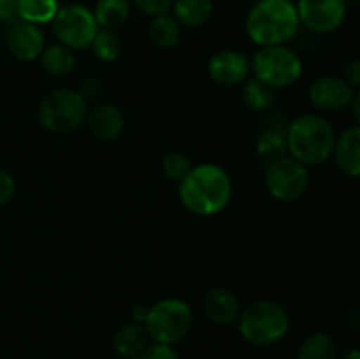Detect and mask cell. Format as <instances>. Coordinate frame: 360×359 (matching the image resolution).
<instances>
[{"instance_id": "6da1fadb", "label": "cell", "mask_w": 360, "mask_h": 359, "mask_svg": "<svg viewBox=\"0 0 360 359\" xmlns=\"http://www.w3.org/2000/svg\"><path fill=\"white\" fill-rule=\"evenodd\" d=\"M232 182L221 165L213 162L193 165L192 171L179 182V199L193 215L213 217L221 213L231 203Z\"/></svg>"}, {"instance_id": "7a4b0ae2", "label": "cell", "mask_w": 360, "mask_h": 359, "mask_svg": "<svg viewBox=\"0 0 360 359\" xmlns=\"http://www.w3.org/2000/svg\"><path fill=\"white\" fill-rule=\"evenodd\" d=\"M299 27L297 7L292 0H257L246 16V34L260 48L285 46Z\"/></svg>"}, {"instance_id": "3957f363", "label": "cell", "mask_w": 360, "mask_h": 359, "mask_svg": "<svg viewBox=\"0 0 360 359\" xmlns=\"http://www.w3.org/2000/svg\"><path fill=\"white\" fill-rule=\"evenodd\" d=\"M336 130L333 123L320 115H301L288 122V155L304 164L320 165L333 157Z\"/></svg>"}, {"instance_id": "277c9868", "label": "cell", "mask_w": 360, "mask_h": 359, "mask_svg": "<svg viewBox=\"0 0 360 359\" xmlns=\"http://www.w3.org/2000/svg\"><path fill=\"white\" fill-rule=\"evenodd\" d=\"M238 326L241 336L250 345L267 347L287 336L290 329V317L280 303L260 299L239 313Z\"/></svg>"}, {"instance_id": "5b68a950", "label": "cell", "mask_w": 360, "mask_h": 359, "mask_svg": "<svg viewBox=\"0 0 360 359\" xmlns=\"http://www.w3.org/2000/svg\"><path fill=\"white\" fill-rule=\"evenodd\" d=\"M144 327L157 344L174 345L188 334L193 324V312L183 299H160L148 308Z\"/></svg>"}, {"instance_id": "8992f818", "label": "cell", "mask_w": 360, "mask_h": 359, "mask_svg": "<svg viewBox=\"0 0 360 359\" xmlns=\"http://www.w3.org/2000/svg\"><path fill=\"white\" fill-rule=\"evenodd\" d=\"M88 102L79 90L58 88L42 99L39 122L51 134H69L86 120Z\"/></svg>"}, {"instance_id": "52a82bcc", "label": "cell", "mask_w": 360, "mask_h": 359, "mask_svg": "<svg viewBox=\"0 0 360 359\" xmlns=\"http://www.w3.org/2000/svg\"><path fill=\"white\" fill-rule=\"evenodd\" d=\"M250 63H252L253 77L274 90L292 87L302 76L301 56L287 46L260 48Z\"/></svg>"}, {"instance_id": "ba28073f", "label": "cell", "mask_w": 360, "mask_h": 359, "mask_svg": "<svg viewBox=\"0 0 360 359\" xmlns=\"http://www.w3.org/2000/svg\"><path fill=\"white\" fill-rule=\"evenodd\" d=\"M53 23V32L60 44L74 49L90 48L95 35L101 30L94 11L83 4H67L60 7Z\"/></svg>"}, {"instance_id": "9c48e42d", "label": "cell", "mask_w": 360, "mask_h": 359, "mask_svg": "<svg viewBox=\"0 0 360 359\" xmlns=\"http://www.w3.org/2000/svg\"><path fill=\"white\" fill-rule=\"evenodd\" d=\"M266 189L273 199L290 203L306 194L309 185V172L304 164L290 155L269 162L266 168Z\"/></svg>"}, {"instance_id": "30bf717a", "label": "cell", "mask_w": 360, "mask_h": 359, "mask_svg": "<svg viewBox=\"0 0 360 359\" xmlns=\"http://www.w3.org/2000/svg\"><path fill=\"white\" fill-rule=\"evenodd\" d=\"M299 21L316 34H330L347 20L348 6L343 0H297Z\"/></svg>"}, {"instance_id": "8fae6325", "label": "cell", "mask_w": 360, "mask_h": 359, "mask_svg": "<svg viewBox=\"0 0 360 359\" xmlns=\"http://www.w3.org/2000/svg\"><path fill=\"white\" fill-rule=\"evenodd\" d=\"M354 88L340 76H320L309 84V102L316 109L326 113H336L348 108L354 99Z\"/></svg>"}, {"instance_id": "7c38bea8", "label": "cell", "mask_w": 360, "mask_h": 359, "mask_svg": "<svg viewBox=\"0 0 360 359\" xmlns=\"http://www.w3.org/2000/svg\"><path fill=\"white\" fill-rule=\"evenodd\" d=\"M252 63L245 53L238 49H221L210 58L207 73L214 83L221 87H236L248 80Z\"/></svg>"}, {"instance_id": "4fadbf2b", "label": "cell", "mask_w": 360, "mask_h": 359, "mask_svg": "<svg viewBox=\"0 0 360 359\" xmlns=\"http://www.w3.org/2000/svg\"><path fill=\"white\" fill-rule=\"evenodd\" d=\"M6 42L11 55L21 62H32V60L41 58L46 48V37L41 27L23 20H18L16 23L9 25Z\"/></svg>"}, {"instance_id": "5bb4252c", "label": "cell", "mask_w": 360, "mask_h": 359, "mask_svg": "<svg viewBox=\"0 0 360 359\" xmlns=\"http://www.w3.org/2000/svg\"><path fill=\"white\" fill-rule=\"evenodd\" d=\"M84 122L91 136L98 141H115L125 130V116L112 104H97L88 109Z\"/></svg>"}, {"instance_id": "9a60e30c", "label": "cell", "mask_w": 360, "mask_h": 359, "mask_svg": "<svg viewBox=\"0 0 360 359\" xmlns=\"http://www.w3.org/2000/svg\"><path fill=\"white\" fill-rule=\"evenodd\" d=\"M287 127L288 122L283 115L269 116L257 137V153L269 162L288 155Z\"/></svg>"}, {"instance_id": "2e32d148", "label": "cell", "mask_w": 360, "mask_h": 359, "mask_svg": "<svg viewBox=\"0 0 360 359\" xmlns=\"http://www.w3.org/2000/svg\"><path fill=\"white\" fill-rule=\"evenodd\" d=\"M333 158L341 172L360 178V125L350 127L336 136Z\"/></svg>"}, {"instance_id": "e0dca14e", "label": "cell", "mask_w": 360, "mask_h": 359, "mask_svg": "<svg viewBox=\"0 0 360 359\" xmlns=\"http://www.w3.org/2000/svg\"><path fill=\"white\" fill-rule=\"evenodd\" d=\"M204 312L211 322L218 326H231L239 319L241 306L234 292L225 287H214L204 298Z\"/></svg>"}, {"instance_id": "ac0fdd59", "label": "cell", "mask_w": 360, "mask_h": 359, "mask_svg": "<svg viewBox=\"0 0 360 359\" xmlns=\"http://www.w3.org/2000/svg\"><path fill=\"white\" fill-rule=\"evenodd\" d=\"M150 334L141 322H129L120 327L112 336V345L120 355L127 359H139L144 348L150 345Z\"/></svg>"}, {"instance_id": "d6986e66", "label": "cell", "mask_w": 360, "mask_h": 359, "mask_svg": "<svg viewBox=\"0 0 360 359\" xmlns=\"http://www.w3.org/2000/svg\"><path fill=\"white\" fill-rule=\"evenodd\" d=\"M171 11L181 27L199 28L211 20L214 4L213 0H174Z\"/></svg>"}, {"instance_id": "ffe728a7", "label": "cell", "mask_w": 360, "mask_h": 359, "mask_svg": "<svg viewBox=\"0 0 360 359\" xmlns=\"http://www.w3.org/2000/svg\"><path fill=\"white\" fill-rule=\"evenodd\" d=\"M130 11V0H97L94 14L98 27L116 32L129 21Z\"/></svg>"}, {"instance_id": "44dd1931", "label": "cell", "mask_w": 360, "mask_h": 359, "mask_svg": "<svg viewBox=\"0 0 360 359\" xmlns=\"http://www.w3.org/2000/svg\"><path fill=\"white\" fill-rule=\"evenodd\" d=\"M150 39L160 49L176 48L181 41V25L171 13L158 14L150 23Z\"/></svg>"}, {"instance_id": "7402d4cb", "label": "cell", "mask_w": 360, "mask_h": 359, "mask_svg": "<svg viewBox=\"0 0 360 359\" xmlns=\"http://www.w3.org/2000/svg\"><path fill=\"white\" fill-rule=\"evenodd\" d=\"M41 63L48 74L63 77L72 73L76 67V55L70 48L56 42V44L46 46L41 55Z\"/></svg>"}, {"instance_id": "603a6c76", "label": "cell", "mask_w": 360, "mask_h": 359, "mask_svg": "<svg viewBox=\"0 0 360 359\" xmlns=\"http://www.w3.org/2000/svg\"><path fill=\"white\" fill-rule=\"evenodd\" d=\"M58 9V0H18L20 20L34 25L51 23Z\"/></svg>"}, {"instance_id": "cb8c5ba5", "label": "cell", "mask_w": 360, "mask_h": 359, "mask_svg": "<svg viewBox=\"0 0 360 359\" xmlns=\"http://www.w3.org/2000/svg\"><path fill=\"white\" fill-rule=\"evenodd\" d=\"M297 359H338V347L327 333H311L299 345Z\"/></svg>"}, {"instance_id": "d4e9b609", "label": "cell", "mask_w": 360, "mask_h": 359, "mask_svg": "<svg viewBox=\"0 0 360 359\" xmlns=\"http://www.w3.org/2000/svg\"><path fill=\"white\" fill-rule=\"evenodd\" d=\"M243 102L253 111H267L274 104V88L267 87L257 77L246 80L243 87Z\"/></svg>"}, {"instance_id": "484cf974", "label": "cell", "mask_w": 360, "mask_h": 359, "mask_svg": "<svg viewBox=\"0 0 360 359\" xmlns=\"http://www.w3.org/2000/svg\"><path fill=\"white\" fill-rule=\"evenodd\" d=\"M90 48L94 51V55L98 60H102V62H115L122 55L123 44L122 39H120V35L115 30H104V28H101L97 32V35H95Z\"/></svg>"}, {"instance_id": "4316f807", "label": "cell", "mask_w": 360, "mask_h": 359, "mask_svg": "<svg viewBox=\"0 0 360 359\" xmlns=\"http://www.w3.org/2000/svg\"><path fill=\"white\" fill-rule=\"evenodd\" d=\"M192 162L181 151H171L162 158V171L172 182H181L190 171H192Z\"/></svg>"}, {"instance_id": "83f0119b", "label": "cell", "mask_w": 360, "mask_h": 359, "mask_svg": "<svg viewBox=\"0 0 360 359\" xmlns=\"http://www.w3.org/2000/svg\"><path fill=\"white\" fill-rule=\"evenodd\" d=\"M134 4H136L141 13L155 18L158 14L171 13L174 0H134Z\"/></svg>"}, {"instance_id": "f1b7e54d", "label": "cell", "mask_w": 360, "mask_h": 359, "mask_svg": "<svg viewBox=\"0 0 360 359\" xmlns=\"http://www.w3.org/2000/svg\"><path fill=\"white\" fill-rule=\"evenodd\" d=\"M139 359H179V355L178 352L172 348V345L157 344V341H153V344H150L144 348V352L139 355Z\"/></svg>"}, {"instance_id": "f546056e", "label": "cell", "mask_w": 360, "mask_h": 359, "mask_svg": "<svg viewBox=\"0 0 360 359\" xmlns=\"http://www.w3.org/2000/svg\"><path fill=\"white\" fill-rule=\"evenodd\" d=\"M14 190H16L14 178L7 171L0 169V206H4V204H7L13 199Z\"/></svg>"}, {"instance_id": "4dcf8cb0", "label": "cell", "mask_w": 360, "mask_h": 359, "mask_svg": "<svg viewBox=\"0 0 360 359\" xmlns=\"http://www.w3.org/2000/svg\"><path fill=\"white\" fill-rule=\"evenodd\" d=\"M18 20V0H0V25H13Z\"/></svg>"}, {"instance_id": "1f68e13d", "label": "cell", "mask_w": 360, "mask_h": 359, "mask_svg": "<svg viewBox=\"0 0 360 359\" xmlns=\"http://www.w3.org/2000/svg\"><path fill=\"white\" fill-rule=\"evenodd\" d=\"M79 94L83 95L84 101H86V102L97 101V99L102 95L101 81L95 80V77H88V80H84L83 84H81Z\"/></svg>"}, {"instance_id": "d6a6232c", "label": "cell", "mask_w": 360, "mask_h": 359, "mask_svg": "<svg viewBox=\"0 0 360 359\" xmlns=\"http://www.w3.org/2000/svg\"><path fill=\"white\" fill-rule=\"evenodd\" d=\"M343 80L354 88V92L360 90V58H352L345 67Z\"/></svg>"}, {"instance_id": "836d02e7", "label": "cell", "mask_w": 360, "mask_h": 359, "mask_svg": "<svg viewBox=\"0 0 360 359\" xmlns=\"http://www.w3.org/2000/svg\"><path fill=\"white\" fill-rule=\"evenodd\" d=\"M348 326L354 331H360V305L352 308V312L348 313Z\"/></svg>"}, {"instance_id": "e575fe53", "label": "cell", "mask_w": 360, "mask_h": 359, "mask_svg": "<svg viewBox=\"0 0 360 359\" xmlns=\"http://www.w3.org/2000/svg\"><path fill=\"white\" fill-rule=\"evenodd\" d=\"M148 308H150V306H144V305H136V306H134V310H132L134 322H141V324H143L144 319H146Z\"/></svg>"}, {"instance_id": "d590c367", "label": "cell", "mask_w": 360, "mask_h": 359, "mask_svg": "<svg viewBox=\"0 0 360 359\" xmlns=\"http://www.w3.org/2000/svg\"><path fill=\"white\" fill-rule=\"evenodd\" d=\"M352 111H354V116L355 120H357V123L360 125V90H357L354 94V99H352Z\"/></svg>"}, {"instance_id": "8d00e7d4", "label": "cell", "mask_w": 360, "mask_h": 359, "mask_svg": "<svg viewBox=\"0 0 360 359\" xmlns=\"http://www.w3.org/2000/svg\"><path fill=\"white\" fill-rule=\"evenodd\" d=\"M341 359H360V347L350 348L348 352H345L343 358H341Z\"/></svg>"}, {"instance_id": "74e56055", "label": "cell", "mask_w": 360, "mask_h": 359, "mask_svg": "<svg viewBox=\"0 0 360 359\" xmlns=\"http://www.w3.org/2000/svg\"><path fill=\"white\" fill-rule=\"evenodd\" d=\"M347 6H355V4H360V0H343Z\"/></svg>"}]
</instances>
